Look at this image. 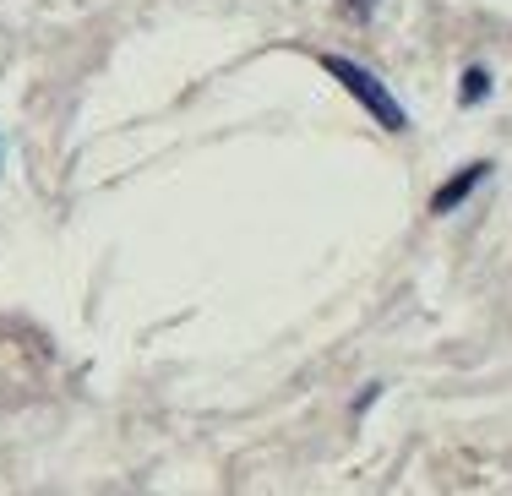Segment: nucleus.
<instances>
[{
  "label": "nucleus",
  "instance_id": "nucleus-1",
  "mask_svg": "<svg viewBox=\"0 0 512 496\" xmlns=\"http://www.w3.org/2000/svg\"><path fill=\"white\" fill-rule=\"evenodd\" d=\"M322 71H327L333 82H344V88L360 99V110L371 115V120H382L387 131H404V126H409V115H404V104L393 99V88H387L382 77H371L365 66H355L349 55H322Z\"/></svg>",
  "mask_w": 512,
  "mask_h": 496
},
{
  "label": "nucleus",
  "instance_id": "nucleus-2",
  "mask_svg": "<svg viewBox=\"0 0 512 496\" xmlns=\"http://www.w3.org/2000/svg\"><path fill=\"white\" fill-rule=\"evenodd\" d=\"M485 175H491V164H469V169H458V175H453V180H447V186H442V191H436V197H431V213H453L458 202L469 197V191L480 186Z\"/></svg>",
  "mask_w": 512,
  "mask_h": 496
},
{
  "label": "nucleus",
  "instance_id": "nucleus-4",
  "mask_svg": "<svg viewBox=\"0 0 512 496\" xmlns=\"http://www.w3.org/2000/svg\"><path fill=\"white\" fill-rule=\"evenodd\" d=\"M344 6H349V11H355V17H365V11H371V6H376V0H344Z\"/></svg>",
  "mask_w": 512,
  "mask_h": 496
},
{
  "label": "nucleus",
  "instance_id": "nucleus-3",
  "mask_svg": "<svg viewBox=\"0 0 512 496\" xmlns=\"http://www.w3.org/2000/svg\"><path fill=\"white\" fill-rule=\"evenodd\" d=\"M485 93H491V71H485V66H469V71H463V82H458V99H463V104H480Z\"/></svg>",
  "mask_w": 512,
  "mask_h": 496
}]
</instances>
